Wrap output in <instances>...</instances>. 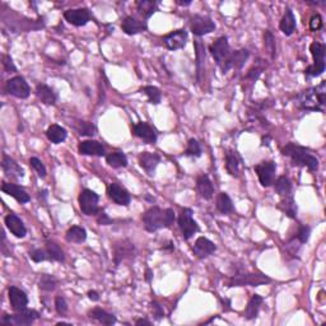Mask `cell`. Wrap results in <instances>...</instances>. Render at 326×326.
Returning <instances> with one entry per match:
<instances>
[{
    "label": "cell",
    "instance_id": "obj_1",
    "mask_svg": "<svg viewBox=\"0 0 326 326\" xmlns=\"http://www.w3.org/2000/svg\"><path fill=\"white\" fill-rule=\"evenodd\" d=\"M141 221L144 230L153 233L161 228H170L175 223V211L171 208L161 209L158 206H152L144 211Z\"/></svg>",
    "mask_w": 326,
    "mask_h": 326
},
{
    "label": "cell",
    "instance_id": "obj_2",
    "mask_svg": "<svg viewBox=\"0 0 326 326\" xmlns=\"http://www.w3.org/2000/svg\"><path fill=\"white\" fill-rule=\"evenodd\" d=\"M326 103V82H321L318 86L305 89L297 96V104L301 110L320 111Z\"/></svg>",
    "mask_w": 326,
    "mask_h": 326
},
{
    "label": "cell",
    "instance_id": "obj_3",
    "mask_svg": "<svg viewBox=\"0 0 326 326\" xmlns=\"http://www.w3.org/2000/svg\"><path fill=\"white\" fill-rule=\"evenodd\" d=\"M282 154L285 157H289L295 166L307 167L311 172H315V171L318 170L317 157L313 156L312 152L308 151L305 147L297 146L295 143H288L282 149Z\"/></svg>",
    "mask_w": 326,
    "mask_h": 326
},
{
    "label": "cell",
    "instance_id": "obj_4",
    "mask_svg": "<svg viewBox=\"0 0 326 326\" xmlns=\"http://www.w3.org/2000/svg\"><path fill=\"white\" fill-rule=\"evenodd\" d=\"M209 51H210L211 56L215 60L216 65L220 66L221 70H222L223 74L228 73L230 69V58H231V47L230 44H228V39L226 36L220 37L216 39L213 44L209 46Z\"/></svg>",
    "mask_w": 326,
    "mask_h": 326
},
{
    "label": "cell",
    "instance_id": "obj_5",
    "mask_svg": "<svg viewBox=\"0 0 326 326\" xmlns=\"http://www.w3.org/2000/svg\"><path fill=\"white\" fill-rule=\"evenodd\" d=\"M271 279L260 273H247V271H237L228 282V287H259L263 284H269Z\"/></svg>",
    "mask_w": 326,
    "mask_h": 326
},
{
    "label": "cell",
    "instance_id": "obj_6",
    "mask_svg": "<svg viewBox=\"0 0 326 326\" xmlns=\"http://www.w3.org/2000/svg\"><path fill=\"white\" fill-rule=\"evenodd\" d=\"M310 51L312 54L313 64L306 69L305 74L311 78H315V77H320L325 71V45L317 41L312 42L310 45Z\"/></svg>",
    "mask_w": 326,
    "mask_h": 326
},
{
    "label": "cell",
    "instance_id": "obj_7",
    "mask_svg": "<svg viewBox=\"0 0 326 326\" xmlns=\"http://www.w3.org/2000/svg\"><path fill=\"white\" fill-rule=\"evenodd\" d=\"M39 317L40 313L36 310H28V308H26V310L19 311V312L13 313V315H4L2 317V323L14 326H29Z\"/></svg>",
    "mask_w": 326,
    "mask_h": 326
},
{
    "label": "cell",
    "instance_id": "obj_8",
    "mask_svg": "<svg viewBox=\"0 0 326 326\" xmlns=\"http://www.w3.org/2000/svg\"><path fill=\"white\" fill-rule=\"evenodd\" d=\"M79 208L84 215H94L99 211L98 201L99 196L94 191L89 190V189H84L79 194Z\"/></svg>",
    "mask_w": 326,
    "mask_h": 326
},
{
    "label": "cell",
    "instance_id": "obj_9",
    "mask_svg": "<svg viewBox=\"0 0 326 326\" xmlns=\"http://www.w3.org/2000/svg\"><path fill=\"white\" fill-rule=\"evenodd\" d=\"M193 210L190 208H184L178 215V228H180L183 237L185 240H190L194 235L199 231L198 223L193 218Z\"/></svg>",
    "mask_w": 326,
    "mask_h": 326
},
{
    "label": "cell",
    "instance_id": "obj_10",
    "mask_svg": "<svg viewBox=\"0 0 326 326\" xmlns=\"http://www.w3.org/2000/svg\"><path fill=\"white\" fill-rule=\"evenodd\" d=\"M256 175H258L259 181H260L261 186L264 188H269L271 184H274L275 171H277V165L273 161H263L253 167Z\"/></svg>",
    "mask_w": 326,
    "mask_h": 326
},
{
    "label": "cell",
    "instance_id": "obj_11",
    "mask_svg": "<svg viewBox=\"0 0 326 326\" xmlns=\"http://www.w3.org/2000/svg\"><path fill=\"white\" fill-rule=\"evenodd\" d=\"M6 89L11 96L21 99L28 98L29 93H31V88H29L28 83L21 76L13 77V78L9 79L6 84Z\"/></svg>",
    "mask_w": 326,
    "mask_h": 326
},
{
    "label": "cell",
    "instance_id": "obj_12",
    "mask_svg": "<svg viewBox=\"0 0 326 326\" xmlns=\"http://www.w3.org/2000/svg\"><path fill=\"white\" fill-rule=\"evenodd\" d=\"M190 28L195 36H204L215 29V23L211 21L210 17L203 14H195L190 21Z\"/></svg>",
    "mask_w": 326,
    "mask_h": 326
},
{
    "label": "cell",
    "instance_id": "obj_13",
    "mask_svg": "<svg viewBox=\"0 0 326 326\" xmlns=\"http://www.w3.org/2000/svg\"><path fill=\"white\" fill-rule=\"evenodd\" d=\"M107 195L115 204L121 206H129L131 201V196L129 191L119 183H113L107 188Z\"/></svg>",
    "mask_w": 326,
    "mask_h": 326
},
{
    "label": "cell",
    "instance_id": "obj_14",
    "mask_svg": "<svg viewBox=\"0 0 326 326\" xmlns=\"http://www.w3.org/2000/svg\"><path fill=\"white\" fill-rule=\"evenodd\" d=\"M186 42H188V32L185 29L173 31L163 36V39H162V44L165 45L168 50H172V51L184 49L186 46Z\"/></svg>",
    "mask_w": 326,
    "mask_h": 326
},
{
    "label": "cell",
    "instance_id": "obj_15",
    "mask_svg": "<svg viewBox=\"0 0 326 326\" xmlns=\"http://www.w3.org/2000/svg\"><path fill=\"white\" fill-rule=\"evenodd\" d=\"M135 256V247L129 240H120L114 245V261L118 266L125 259H133Z\"/></svg>",
    "mask_w": 326,
    "mask_h": 326
},
{
    "label": "cell",
    "instance_id": "obj_16",
    "mask_svg": "<svg viewBox=\"0 0 326 326\" xmlns=\"http://www.w3.org/2000/svg\"><path fill=\"white\" fill-rule=\"evenodd\" d=\"M64 18L68 23L73 24V26L83 27L91 21V13L86 8L68 9V11L64 12Z\"/></svg>",
    "mask_w": 326,
    "mask_h": 326
},
{
    "label": "cell",
    "instance_id": "obj_17",
    "mask_svg": "<svg viewBox=\"0 0 326 326\" xmlns=\"http://www.w3.org/2000/svg\"><path fill=\"white\" fill-rule=\"evenodd\" d=\"M8 297H9V302H11L12 308H13L16 312L26 310L27 306H28V297H27L26 292L22 291L21 288L14 287V285L9 287Z\"/></svg>",
    "mask_w": 326,
    "mask_h": 326
},
{
    "label": "cell",
    "instance_id": "obj_18",
    "mask_svg": "<svg viewBox=\"0 0 326 326\" xmlns=\"http://www.w3.org/2000/svg\"><path fill=\"white\" fill-rule=\"evenodd\" d=\"M2 168H3L7 177H9L11 180H21L24 176L23 168L12 157L7 156V154H4L3 159H2Z\"/></svg>",
    "mask_w": 326,
    "mask_h": 326
},
{
    "label": "cell",
    "instance_id": "obj_19",
    "mask_svg": "<svg viewBox=\"0 0 326 326\" xmlns=\"http://www.w3.org/2000/svg\"><path fill=\"white\" fill-rule=\"evenodd\" d=\"M133 134L143 141H146L147 144H154L157 141L156 130L148 123H144V121H140L133 126Z\"/></svg>",
    "mask_w": 326,
    "mask_h": 326
},
{
    "label": "cell",
    "instance_id": "obj_20",
    "mask_svg": "<svg viewBox=\"0 0 326 326\" xmlns=\"http://www.w3.org/2000/svg\"><path fill=\"white\" fill-rule=\"evenodd\" d=\"M78 152L82 156H93V157H103L106 156L103 144L97 140H83L79 143Z\"/></svg>",
    "mask_w": 326,
    "mask_h": 326
},
{
    "label": "cell",
    "instance_id": "obj_21",
    "mask_svg": "<svg viewBox=\"0 0 326 326\" xmlns=\"http://www.w3.org/2000/svg\"><path fill=\"white\" fill-rule=\"evenodd\" d=\"M138 159L140 167L143 168L149 176L154 175V171H156L157 166L161 163V157L157 153H151V152H143V153L139 156Z\"/></svg>",
    "mask_w": 326,
    "mask_h": 326
},
{
    "label": "cell",
    "instance_id": "obj_22",
    "mask_svg": "<svg viewBox=\"0 0 326 326\" xmlns=\"http://www.w3.org/2000/svg\"><path fill=\"white\" fill-rule=\"evenodd\" d=\"M4 222H6L7 228L11 231L12 235L16 236L17 238H23L24 236L27 235L26 226H24V223L22 222L21 218H19L18 215H16V214L9 213L8 215L6 216Z\"/></svg>",
    "mask_w": 326,
    "mask_h": 326
},
{
    "label": "cell",
    "instance_id": "obj_23",
    "mask_svg": "<svg viewBox=\"0 0 326 326\" xmlns=\"http://www.w3.org/2000/svg\"><path fill=\"white\" fill-rule=\"evenodd\" d=\"M193 251L199 259H205L216 251V246L206 237H199L193 246Z\"/></svg>",
    "mask_w": 326,
    "mask_h": 326
},
{
    "label": "cell",
    "instance_id": "obj_24",
    "mask_svg": "<svg viewBox=\"0 0 326 326\" xmlns=\"http://www.w3.org/2000/svg\"><path fill=\"white\" fill-rule=\"evenodd\" d=\"M2 191H3L4 194H7V195L14 198L18 203L21 204H26L31 200V198H29V195L27 194V191L24 190L23 188H21V186L16 185V184L4 183L3 185H2Z\"/></svg>",
    "mask_w": 326,
    "mask_h": 326
},
{
    "label": "cell",
    "instance_id": "obj_25",
    "mask_svg": "<svg viewBox=\"0 0 326 326\" xmlns=\"http://www.w3.org/2000/svg\"><path fill=\"white\" fill-rule=\"evenodd\" d=\"M121 29L129 36H134V34L147 31V23L146 21H140V19H136L135 17L129 16L121 23Z\"/></svg>",
    "mask_w": 326,
    "mask_h": 326
},
{
    "label": "cell",
    "instance_id": "obj_26",
    "mask_svg": "<svg viewBox=\"0 0 326 326\" xmlns=\"http://www.w3.org/2000/svg\"><path fill=\"white\" fill-rule=\"evenodd\" d=\"M34 93H36L37 98L47 106H54L58 102V94L47 84H37Z\"/></svg>",
    "mask_w": 326,
    "mask_h": 326
},
{
    "label": "cell",
    "instance_id": "obj_27",
    "mask_svg": "<svg viewBox=\"0 0 326 326\" xmlns=\"http://www.w3.org/2000/svg\"><path fill=\"white\" fill-rule=\"evenodd\" d=\"M196 190L199 195L205 200H210L214 195V186L206 175H200L196 178Z\"/></svg>",
    "mask_w": 326,
    "mask_h": 326
},
{
    "label": "cell",
    "instance_id": "obj_28",
    "mask_svg": "<svg viewBox=\"0 0 326 326\" xmlns=\"http://www.w3.org/2000/svg\"><path fill=\"white\" fill-rule=\"evenodd\" d=\"M296 27H297V23H296L295 14H293L292 9L287 8L285 9V13L283 14L282 19H280V31H282L285 36H292L296 31Z\"/></svg>",
    "mask_w": 326,
    "mask_h": 326
},
{
    "label": "cell",
    "instance_id": "obj_29",
    "mask_svg": "<svg viewBox=\"0 0 326 326\" xmlns=\"http://www.w3.org/2000/svg\"><path fill=\"white\" fill-rule=\"evenodd\" d=\"M240 163L241 158L237 152L227 151V153H226V170L233 177H238V175H240Z\"/></svg>",
    "mask_w": 326,
    "mask_h": 326
},
{
    "label": "cell",
    "instance_id": "obj_30",
    "mask_svg": "<svg viewBox=\"0 0 326 326\" xmlns=\"http://www.w3.org/2000/svg\"><path fill=\"white\" fill-rule=\"evenodd\" d=\"M88 316L91 318H93V320L98 321V322L102 323V325H107V326L115 325L116 321H118L113 313L107 312V311L102 310V308L99 307L92 308V310L88 312Z\"/></svg>",
    "mask_w": 326,
    "mask_h": 326
},
{
    "label": "cell",
    "instance_id": "obj_31",
    "mask_svg": "<svg viewBox=\"0 0 326 326\" xmlns=\"http://www.w3.org/2000/svg\"><path fill=\"white\" fill-rule=\"evenodd\" d=\"M46 136L51 143L60 144L66 139L68 131H66V129L63 128V126L58 125V124H54V125L49 126V129L46 130Z\"/></svg>",
    "mask_w": 326,
    "mask_h": 326
},
{
    "label": "cell",
    "instance_id": "obj_32",
    "mask_svg": "<svg viewBox=\"0 0 326 326\" xmlns=\"http://www.w3.org/2000/svg\"><path fill=\"white\" fill-rule=\"evenodd\" d=\"M250 58V52L246 49L236 50L231 54L230 58V69H237L241 70L242 66L245 65V63L247 61V59Z\"/></svg>",
    "mask_w": 326,
    "mask_h": 326
},
{
    "label": "cell",
    "instance_id": "obj_33",
    "mask_svg": "<svg viewBox=\"0 0 326 326\" xmlns=\"http://www.w3.org/2000/svg\"><path fill=\"white\" fill-rule=\"evenodd\" d=\"M157 8H158V3L153 2V0H140V2H136L138 13L140 14L144 19L151 18L157 12Z\"/></svg>",
    "mask_w": 326,
    "mask_h": 326
},
{
    "label": "cell",
    "instance_id": "obj_34",
    "mask_svg": "<svg viewBox=\"0 0 326 326\" xmlns=\"http://www.w3.org/2000/svg\"><path fill=\"white\" fill-rule=\"evenodd\" d=\"M263 302L264 298L261 297V296L253 295L252 297H251V300L248 301L247 307H246L245 310V317L247 318V320H253V318L258 317L259 311H260Z\"/></svg>",
    "mask_w": 326,
    "mask_h": 326
},
{
    "label": "cell",
    "instance_id": "obj_35",
    "mask_svg": "<svg viewBox=\"0 0 326 326\" xmlns=\"http://www.w3.org/2000/svg\"><path fill=\"white\" fill-rule=\"evenodd\" d=\"M278 209H280V210H282L285 215L289 216V218L296 220V216H297V205H296V201L295 199H293L292 194L288 196H284V198L282 199V201H280L279 205H278Z\"/></svg>",
    "mask_w": 326,
    "mask_h": 326
},
{
    "label": "cell",
    "instance_id": "obj_36",
    "mask_svg": "<svg viewBox=\"0 0 326 326\" xmlns=\"http://www.w3.org/2000/svg\"><path fill=\"white\" fill-rule=\"evenodd\" d=\"M194 46L196 50V77H198V82H201V74L204 71V60H205V47L204 44L200 41L194 42Z\"/></svg>",
    "mask_w": 326,
    "mask_h": 326
},
{
    "label": "cell",
    "instance_id": "obj_37",
    "mask_svg": "<svg viewBox=\"0 0 326 326\" xmlns=\"http://www.w3.org/2000/svg\"><path fill=\"white\" fill-rule=\"evenodd\" d=\"M65 240L73 243H83L87 240V231L81 226H73L66 231Z\"/></svg>",
    "mask_w": 326,
    "mask_h": 326
},
{
    "label": "cell",
    "instance_id": "obj_38",
    "mask_svg": "<svg viewBox=\"0 0 326 326\" xmlns=\"http://www.w3.org/2000/svg\"><path fill=\"white\" fill-rule=\"evenodd\" d=\"M107 165L113 168H121L128 166V157L123 152H113L106 156Z\"/></svg>",
    "mask_w": 326,
    "mask_h": 326
},
{
    "label": "cell",
    "instance_id": "obj_39",
    "mask_svg": "<svg viewBox=\"0 0 326 326\" xmlns=\"http://www.w3.org/2000/svg\"><path fill=\"white\" fill-rule=\"evenodd\" d=\"M45 248H46L47 255H49V261H58V263H64L65 261L64 251L61 250V247L58 243L52 242V241H47L46 247Z\"/></svg>",
    "mask_w": 326,
    "mask_h": 326
},
{
    "label": "cell",
    "instance_id": "obj_40",
    "mask_svg": "<svg viewBox=\"0 0 326 326\" xmlns=\"http://www.w3.org/2000/svg\"><path fill=\"white\" fill-rule=\"evenodd\" d=\"M274 190L282 198L291 195L292 194V184H291L289 178L287 176H279L274 184Z\"/></svg>",
    "mask_w": 326,
    "mask_h": 326
},
{
    "label": "cell",
    "instance_id": "obj_41",
    "mask_svg": "<svg viewBox=\"0 0 326 326\" xmlns=\"http://www.w3.org/2000/svg\"><path fill=\"white\" fill-rule=\"evenodd\" d=\"M216 209L222 214H228L233 211V203L228 194L221 193L216 196Z\"/></svg>",
    "mask_w": 326,
    "mask_h": 326
},
{
    "label": "cell",
    "instance_id": "obj_42",
    "mask_svg": "<svg viewBox=\"0 0 326 326\" xmlns=\"http://www.w3.org/2000/svg\"><path fill=\"white\" fill-rule=\"evenodd\" d=\"M264 46L270 55L271 60H274L275 56H277V46H275L274 34L271 33V31H265V33H264Z\"/></svg>",
    "mask_w": 326,
    "mask_h": 326
},
{
    "label": "cell",
    "instance_id": "obj_43",
    "mask_svg": "<svg viewBox=\"0 0 326 326\" xmlns=\"http://www.w3.org/2000/svg\"><path fill=\"white\" fill-rule=\"evenodd\" d=\"M141 92H144V94L148 97L149 103H152V104L161 103L162 92L159 88H157V87H154V86H146V87H143Z\"/></svg>",
    "mask_w": 326,
    "mask_h": 326
},
{
    "label": "cell",
    "instance_id": "obj_44",
    "mask_svg": "<svg viewBox=\"0 0 326 326\" xmlns=\"http://www.w3.org/2000/svg\"><path fill=\"white\" fill-rule=\"evenodd\" d=\"M58 285V279L49 274H44L39 282V288L45 292H52Z\"/></svg>",
    "mask_w": 326,
    "mask_h": 326
},
{
    "label": "cell",
    "instance_id": "obj_45",
    "mask_svg": "<svg viewBox=\"0 0 326 326\" xmlns=\"http://www.w3.org/2000/svg\"><path fill=\"white\" fill-rule=\"evenodd\" d=\"M201 147L200 143H199L196 139H190L188 141V147L185 149V156L188 157H194V158H199L201 157Z\"/></svg>",
    "mask_w": 326,
    "mask_h": 326
},
{
    "label": "cell",
    "instance_id": "obj_46",
    "mask_svg": "<svg viewBox=\"0 0 326 326\" xmlns=\"http://www.w3.org/2000/svg\"><path fill=\"white\" fill-rule=\"evenodd\" d=\"M77 130L83 136H93L96 134V126L89 121H78L77 123Z\"/></svg>",
    "mask_w": 326,
    "mask_h": 326
},
{
    "label": "cell",
    "instance_id": "obj_47",
    "mask_svg": "<svg viewBox=\"0 0 326 326\" xmlns=\"http://www.w3.org/2000/svg\"><path fill=\"white\" fill-rule=\"evenodd\" d=\"M29 165L36 171L40 177H46V167H45V165L41 162V159H39L37 157H32V158H29Z\"/></svg>",
    "mask_w": 326,
    "mask_h": 326
},
{
    "label": "cell",
    "instance_id": "obj_48",
    "mask_svg": "<svg viewBox=\"0 0 326 326\" xmlns=\"http://www.w3.org/2000/svg\"><path fill=\"white\" fill-rule=\"evenodd\" d=\"M29 258L34 263H42V261L49 260L46 248H34V250L29 251Z\"/></svg>",
    "mask_w": 326,
    "mask_h": 326
},
{
    "label": "cell",
    "instance_id": "obj_49",
    "mask_svg": "<svg viewBox=\"0 0 326 326\" xmlns=\"http://www.w3.org/2000/svg\"><path fill=\"white\" fill-rule=\"evenodd\" d=\"M310 235H311V228L308 227V226L301 225L300 227H298L297 235H296L295 238H297L300 243H306L308 241V238H310Z\"/></svg>",
    "mask_w": 326,
    "mask_h": 326
},
{
    "label": "cell",
    "instance_id": "obj_50",
    "mask_svg": "<svg viewBox=\"0 0 326 326\" xmlns=\"http://www.w3.org/2000/svg\"><path fill=\"white\" fill-rule=\"evenodd\" d=\"M55 308L59 315H65V313L68 312V303H66L65 298L61 297V296H58V297L55 298Z\"/></svg>",
    "mask_w": 326,
    "mask_h": 326
},
{
    "label": "cell",
    "instance_id": "obj_51",
    "mask_svg": "<svg viewBox=\"0 0 326 326\" xmlns=\"http://www.w3.org/2000/svg\"><path fill=\"white\" fill-rule=\"evenodd\" d=\"M3 66L7 73H16L17 71V66L14 65L13 59L9 55H3Z\"/></svg>",
    "mask_w": 326,
    "mask_h": 326
},
{
    "label": "cell",
    "instance_id": "obj_52",
    "mask_svg": "<svg viewBox=\"0 0 326 326\" xmlns=\"http://www.w3.org/2000/svg\"><path fill=\"white\" fill-rule=\"evenodd\" d=\"M114 221L111 220L110 216H108V214H106L104 211L99 210L98 213H97V223H98L99 226H110L113 225Z\"/></svg>",
    "mask_w": 326,
    "mask_h": 326
},
{
    "label": "cell",
    "instance_id": "obj_53",
    "mask_svg": "<svg viewBox=\"0 0 326 326\" xmlns=\"http://www.w3.org/2000/svg\"><path fill=\"white\" fill-rule=\"evenodd\" d=\"M152 310H153V316L156 317V320H161L165 316V311H163L162 306L157 301L152 302Z\"/></svg>",
    "mask_w": 326,
    "mask_h": 326
},
{
    "label": "cell",
    "instance_id": "obj_54",
    "mask_svg": "<svg viewBox=\"0 0 326 326\" xmlns=\"http://www.w3.org/2000/svg\"><path fill=\"white\" fill-rule=\"evenodd\" d=\"M322 27V18H321L320 14H316L311 18L310 21V29L311 31H318V29Z\"/></svg>",
    "mask_w": 326,
    "mask_h": 326
},
{
    "label": "cell",
    "instance_id": "obj_55",
    "mask_svg": "<svg viewBox=\"0 0 326 326\" xmlns=\"http://www.w3.org/2000/svg\"><path fill=\"white\" fill-rule=\"evenodd\" d=\"M261 71H263V69L258 68V66H253V68H251L250 70H248V73L246 74V78L255 81V79H258L259 77H260Z\"/></svg>",
    "mask_w": 326,
    "mask_h": 326
},
{
    "label": "cell",
    "instance_id": "obj_56",
    "mask_svg": "<svg viewBox=\"0 0 326 326\" xmlns=\"http://www.w3.org/2000/svg\"><path fill=\"white\" fill-rule=\"evenodd\" d=\"M87 296H88L89 300L93 301V302H97V301H99V293L96 292V291H89V292L87 293Z\"/></svg>",
    "mask_w": 326,
    "mask_h": 326
},
{
    "label": "cell",
    "instance_id": "obj_57",
    "mask_svg": "<svg viewBox=\"0 0 326 326\" xmlns=\"http://www.w3.org/2000/svg\"><path fill=\"white\" fill-rule=\"evenodd\" d=\"M221 302H222V307H223V311H226V312H227V311H231L232 310V308H231V301L230 300H222V298H221Z\"/></svg>",
    "mask_w": 326,
    "mask_h": 326
},
{
    "label": "cell",
    "instance_id": "obj_58",
    "mask_svg": "<svg viewBox=\"0 0 326 326\" xmlns=\"http://www.w3.org/2000/svg\"><path fill=\"white\" fill-rule=\"evenodd\" d=\"M152 279H153V271H152L151 269H147L146 270V280L148 283H151Z\"/></svg>",
    "mask_w": 326,
    "mask_h": 326
},
{
    "label": "cell",
    "instance_id": "obj_59",
    "mask_svg": "<svg viewBox=\"0 0 326 326\" xmlns=\"http://www.w3.org/2000/svg\"><path fill=\"white\" fill-rule=\"evenodd\" d=\"M135 325H152L151 321L146 320V318H139V320L135 321Z\"/></svg>",
    "mask_w": 326,
    "mask_h": 326
},
{
    "label": "cell",
    "instance_id": "obj_60",
    "mask_svg": "<svg viewBox=\"0 0 326 326\" xmlns=\"http://www.w3.org/2000/svg\"><path fill=\"white\" fill-rule=\"evenodd\" d=\"M162 250H170V251H173V250H175V243H173V242H168L167 245L162 246Z\"/></svg>",
    "mask_w": 326,
    "mask_h": 326
},
{
    "label": "cell",
    "instance_id": "obj_61",
    "mask_svg": "<svg viewBox=\"0 0 326 326\" xmlns=\"http://www.w3.org/2000/svg\"><path fill=\"white\" fill-rule=\"evenodd\" d=\"M269 141H270V136H268V135H266V136H263V139H261V146H266V147H268L269 146V144H270V143H269Z\"/></svg>",
    "mask_w": 326,
    "mask_h": 326
},
{
    "label": "cell",
    "instance_id": "obj_62",
    "mask_svg": "<svg viewBox=\"0 0 326 326\" xmlns=\"http://www.w3.org/2000/svg\"><path fill=\"white\" fill-rule=\"evenodd\" d=\"M176 3L178 4V6H183V7H188V6H190L191 3H193V2H191V0H189V2H181V0H177V2H176Z\"/></svg>",
    "mask_w": 326,
    "mask_h": 326
}]
</instances>
